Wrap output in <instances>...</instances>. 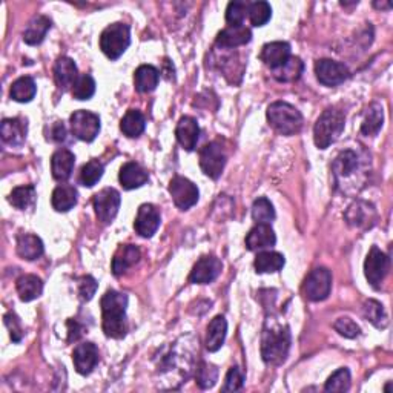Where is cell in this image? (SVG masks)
<instances>
[{
	"label": "cell",
	"instance_id": "cell-1",
	"mask_svg": "<svg viewBox=\"0 0 393 393\" xmlns=\"http://www.w3.org/2000/svg\"><path fill=\"white\" fill-rule=\"evenodd\" d=\"M102 327L106 337L120 340L128 332L126 307L128 297L117 290H108L102 298Z\"/></svg>",
	"mask_w": 393,
	"mask_h": 393
},
{
	"label": "cell",
	"instance_id": "cell-2",
	"mask_svg": "<svg viewBox=\"0 0 393 393\" xmlns=\"http://www.w3.org/2000/svg\"><path fill=\"white\" fill-rule=\"evenodd\" d=\"M290 349V332L288 326L270 324L266 326L261 337L263 361L270 366L284 363Z\"/></svg>",
	"mask_w": 393,
	"mask_h": 393
},
{
	"label": "cell",
	"instance_id": "cell-3",
	"mask_svg": "<svg viewBox=\"0 0 393 393\" xmlns=\"http://www.w3.org/2000/svg\"><path fill=\"white\" fill-rule=\"evenodd\" d=\"M346 116L337 108H327L318 117L315 128H313V140L320 149H327L332 143L340 139L344 131Z\"/></svg>",
	"mask_w": 393,
	"mask_h": 393
},
{
	"label": "cell",
	"instance_id": "cell-4",
	"mask_svg": "<svg viewBox=\"0 0 393 393\" xmlns=\"http://www.w3.org/2000/svg\"><path fill=\"white\" fill-rule=\"evenodd\" d=\"M268 121L281 135H295L303 128L302 112L286 102H275L269 106Z\"/></svg>",
	"mask_w": 393,
	"mask_h": 393
},
{
	"label": "cell",
	"instance_id": "cell-5",
	"mask_svg": "<svg viewBox=\"0 0 393 393\" xmlns=\"http://www.w3.org/2000/svg\"><path fill=\"white\" fill-rule=\"evenodd\" d=\"M131 45V30L125 24H112L100 35V49L111 60H117Z\"/></svg>",
	"mask_w": 393,
	"mask_h": 393
},
{
	"label": "cell",
	"instance_id": "cell-6",
	"mask_svg": "<svg viewBox=\"0 0 393 393\" xmlns=\"http://www.w3.org/2000/svg\"><path fill=\"white\" fill-rule=\"evenodd\" d=\"M332 274L326 268H317L306 277L303 294L311 302H323L331 294Z\"/></svg>",
	"mask_w": 393,
	"mask_h": 393
},
{
	"label": "cell",
	"instance_id": "cell-7",
	"mask_svg": "<svg viewBox=\"0 0 393 393\" xmlns=\"http://www.w3.org/2000/svg\"><path fill=\"white\" fill-rule=\"evenodd\" d=\"M226 152L218 141H211L200 151V168L212 180L223 174L226 166Z\"/></svg>",
	"mask_w": 393,
	"mask_h": 393
},
{
	"label": "cell",
	"instance_id": "cell-8",
	"mask_svg": "<svg viewBox=\"0 0 393 393\" xmlns=\"http://www.w3.org/2000/svg\"><path fill=\"white\" fill-rule=\"evenodd\" d=\"M71 131L78 140L82 141H92L100 132V117L97 114L91 111H76L73 116L69 117Z\"/></svg>",
	"mask_w": 393,
	"mask_h": 393
},
{
	"label": "cell",
	"instance_id": "cell-9",
	"mask_svg": "<svg viewBox=\"0 0 393 393\" xmlns=\"http://www.w3.org/2000/svg\"><path fill=\"white\" fill-rule=\"evenodd\" d=\"M169 194L178 209L186 211L198 202V188L184 177H174L169 183Z\"/></svg>",
	"mask_w": 393,
	"mask_h": 393
},
{
	"label": "cell",
	"instance_id": "cell-10",
	"mask_svg": "<svg viewBox=\"0 0 393 393\" xmlns=\"http://www.w3.org/2000/svg\"><path fill=\"white\" fill-rule=\"evenodd\" d=\"M121 198L119 191L114 188H105L96 194L94 197V211L97 218L102 221V223L108 225L111 221L117 217L119 209H120Z\"/></svg>",
	"mask_w": 393,
	"mask_h": 393
},
{
	"label": "cell",
	"instance_id": "cell-11",
	"mask_svg": "<svg viewBox=\"0 0 393 393\" xmlns=\"http://www.w3.org/2000/svg\"><path fill=\"white\" fill-rule=\"evenodd\" d=\"M389 266H390L389 256L381 252L376 246L372 247L366 259V263H364V274H366V278L372 288L375 289L380 288L385 275L389 272Z\"/></svg>",
	"mask_w": 393,
	"mask_h": 393
},
{
	"label": "cell",
	"instance_id": "cell-12",
	"mask_svg": "<svg viewBox=\"0 0 393 393\" xmlns=\"http://www.w3.org/2000/svg\"><path fill=\"white\" fill-rule=\"evenodd\" d=\"M315 74L318 82L324 87H338L350 77L349 69L340 62L321 59L315 63Z\"/></svg>",
	"mask_w": 393,
	"mask_h": 393
},
{
	"label": "cell",
	"instance_id": "cell-13",
	"mask_svg": "<svg viewBox=\"0 0 393 393\" xmlns=\"http://www.w3.org/2000/svg\"><path fill=\"white\" fill-rule=\"evenodd\" d=\"M160 227V212L152 204H141L134 221V229L140 237L151 238Z\"/></svg>",
	"mask_w": 393,
	"mask_h": 393
},
{
	"label": "cell",
	"instance_id": "cell-14",
	"mask_svg": "<svg viewBox=\"0 0 393 393\" xmlns=\"http://www.w3.org/2000/svg\"><path fill=\"white\" fill-rule=\"evenodd\" d=\"M221 269H223V264L217 256H203L192 268L189 280L195 284H209L221 274Z\"/></svg>",
	"mask_w": 393,
	"mask_h": 393
},
{
	"label": "cell",
	"instance_id": "cell-15",
	"mask_svg": "<svg viewBox=\"0 0 393 393\" xmlns=\"http://www.w3.org/2000/svg\"><path fill=\"white\" fill-rule=\"evenodd\" d=\"M73 363L77 374L89 375L98 363V349L94 342H82L73 352Z\"/></svg>",
	"mask_w": 393,
	"mask_h": 393
},
{
	"label": "cell",
	"instance_id": "cell-16",
	"mask_svg": "<svg viewBox=\"0 0 393 393\" xmlns=\"http://www.w3.org/2000/svg\"><path fill=\"white\" fill-rule=\"evenodd\" d=\"M344 218L352 227H370L375 225L376 211L374 204L358 200V202L349 206V209L344 213Z\"/></svg>",
	"mask_w": 393,
	"mask_h": 393
},
{
	"label": "cell",
	"instance_id": "cell-17",
	"mask_svg": "<svg viewBox=\"0 0 393 393\" xmlns=\"http://www.w3.org/2000/svg\"><path fill=\"white\" fill-rule=\"evenodd\" d=\"M26 121L22 119H5L0 125V135L6 145L12 148L22 146L26 140Z\"/></svg>",
	"mask_w": 393,
	"mask_h": 393
},
{
	"label": "cell",
	"instance_id": "cell-18",
	"mask_svg": "<svg viewBox=\"0 0 393 393\" xmlns=\"http://www.w3.org/2000/svg\"><path fill=\"white\" fill-rule=\"evenodd\" d=\"M177 140L186 151H194L200 137V126L194 117L184 116L180 119L175 130Z\"/></svg>",
	"mask_w": 393,
	"mask_h": 393
},
{
	"label": "cell",
	"instance_id": "cell-19",
	"mask_svg": "<svg viewBox=\"0 0 393 393\" xmlns=\"http://www.w3.org/2000/svg\"><path fill=\"white\" fill-rule=\"evenodd\" d=\"M261 60L270 69H277L284 65L290 57V45L286 42H270L261 49Z\"/></svg>",
	"mask_w": 393,
	"mask_h": 393
},
{
	"label": "cell",
	"instance_id": "cell-20",
	"mask_svg": "<svg viewBox=\"0 0 393 393\" xmlns=\"http://www.w3.org/2000/svg\"><path fill=\"white\" fill-rule=\"evenodd\" d=\"M277 237L270 225H256L246 237V247L249 251H264L275 246Z\"/></svg>",
	"mask_w": 393,
	"mask_h": 393
},
{
	"label": "cell",
	"instance_id": "cell-21",
	"mask_svg": "<svg viewBox=\"0 0 393 393\" xmlns=\"http://www.w3.org/2000/svg\"><path fill=\"white\" fill-rule=\"evenodd\" d=\"M251 39H252V33L245 25H243V26H227L226 30H223L218 34L216 44L220 48L231 49V48H237V46L249 44Z\"/></svg>",
	"mask_w": 393,
	"mask_h": 393
},
{
	"label": "cell",
	"instance_id": "cell-22",
	"mask_svg": "<svg viewBox=\"0 0 393 393\" xmlns=\"http://www.w3.org/2000/svg\"><path fill=\"white\" fill-rule=\"evenodd\" d=\"M141 259L140 249L134 245L120 246L112 259V274L116 277L123 275L128 269L135 266Z\"/></svg>",
	"mask_w": 393,
	"mask_h": 393
},
{
	"label": "cell",
	"instance_id": "cell-23",
	"mask_svg": "<svg viewBox=\"0 0 393 393\" xmlns=\"http://www.w3.org/2000/svg\"><path fill=\"white\" fill-rule=\"evenodd\" d=\"M76 157L69 149L62 148L53 154L51 159V171L53 177L57 182H67L74 171Z\"/></svg>",
	"mask_w": 393,
	"mask_h": 393
},
{
	"label": "cell",
	"instance_id": "cell-24",
	"mask_svg": "<svg viewBox=\"0 0 393 393\" xmlns=\"http://www.w3.org/2000/svg\"><path fill=\"white\" fill-rule=\"evenodd\" d=\"M360 169L358 155L353 151L341 152L333 161V175L337 184H341L347 178L352 177Z\"/></svg>",
	"mask_w": 393,
	"mask_h": 393
},
{
	"label": "cell",
	"instance_id": "cell-25",
	"mask_svg": "<svg viewBox=\"0 0 393 393\" xmlns=\"http://www.w3.org/2000/svg\"><path fill=\"white\" fill-rule=\"evenodd\" d=\"M148 173L145 169H143L139 163H125L123 166L120 169V175H119V180L125 189L128 191H132V189H137L141 188L143 184L148 182Z\"/></svg>",
	"mask_w": 393,
	"mask_h": 393
},
{
	"label": "cell",
	"instance_id": "cell-26",
	"mask_svg": "<svg viewBox=\"0 0 393 393\" xmlns=\"http://www.w3.org/2000/svg\"><path fill=\"white\" fill-rule=\"evenodd\" d=\"M54 78L55 83L59 85V88L62 89H69L71 87H74V83L78 78L74 60L69 59V57H60V59H57L54 65Z\"/></svg>",
	"mask_w": 393,
	"mask_h": 393
},
{
	"label": "cell",
	"instance_id": "cell-27",
	"mask_svg": "<svg viewBox=\"0 0 393 393\" xmlns=\"http://www.w3.org/2000/svg\"><path fill=\"white\" fill-rule=\"evenodd\" d=\"M17 254L20 259L34 261L44 254V243L33 234H20L17 237Z\"/></svg>",
	"mask_w": 393,
	"mask_h": 393
},
{
	"label": "cell",
	"instance_id": "cell-28",
	"mask_svg": "<svg viewBox=\"0 0 393 393\" xmlns=\"http://www.w3.org/2000/svg\"><path fill=\"white\" fill-rule=\"evenodd\" d=\"M160 80V73L159 69L154 68L152 65H141L137 68L134 74V85L135 89L141 94H146V92H152L157 85Z\"/></svg>",
	"mask_w": 393,
	"mask_h": 393
},
{
	"label": "cell",
	"instance_id": "cell-29",
	"mask_svg": "<svg viewBox=\"0 0 393 393\" xmlns=\"http://www.w3.org/2000/svg\"><path fill=\"white\" fill-rule=\"evenodd\" d=\"M16 288L20 299L25 303H30L42 295V292H44V281L35 275H22L17 280Z\"/></svg>",
	"mask_w": 393,
	"mask_h": 393
},
{
	"label": "cell",
	"instance_id": "cell-30",
	"mask_svg": "<svg viewBox=\"0 0 393 393\" xmlns=\"http://www.w3.org/2000/svg\"><path fill=\"white\" fill-rule=\"evenodd\" d=\"M53 208L57 212H68L77 204V191L71 184L57 186L51 197Z\"/></svg>",
	"mask_w": 393,
	"mask_h": 393
},
{
	"label": "cell",
	"instance_id": "cell-31",
	"mask_svg": "<svg viewBox=\"0 0 393 393\" xmlns=\"http://www.w3.org/2000/svg\"><path fill=\"white\" fill-rule=\"evenodd\" d=\"M51 28V20L46 16H35L24 33V40L28 45H40L44 42L46 33Z\"/></svg>",
	"mask_w": 393,
	"mask_h": 393
},
{
	"label": "cell",
	"instance_id": "cell-32",
	"mask_svg": "<svg viewBox=\"0 0 393 393\" xmlns=\"http://www.w3.org/2000/svg\"><path fill=\"white\" fill-rule=\"evenodd\" d=\"M226 333H227V323L225 317H216L213 318L209 327H208V337H206V349L209 352H217V350L221 349V346L225 344L226 340Z\"/></svg>",
	"mask_w": 393,
	"mask_h": 393
},
{
	"label": "cell",
	"instance_id": "cell-33",
	"mask_svg": "<svg viewBox=\"0 0 393 393\" xmlns=\"http://www.w3.org/2000/svg\"><path fill=\"white\" fill-rule=\"evenodd\" d=\"M383 121H384L383 106L380 103H372L366 111V116H364L361 125L363 135H366V137H374V135L381 131Z\"/></svg>",
	"mask_w": 393,
	"mask_h": 393
},
{
	"label": "cell",
	"instance_id": "cell-34",
	"mask_svg": "<svg viewBox=\"0 0 393 393\" xmlns=\"http://www.w3.org/2000/svg\"><path fill=\"white\" fill-rule=\"evenodd\" d=\"M284 263V255L272 251H263L256 255L254 266L259 274H274L283 269Z\"/></svg>",
	"mask_w": 393,
	"mask_h": 393
},
{
	"label": "cell",
	"instance_id": "cell-35",
	"mask_svg": "<svg viewBox=\"0 0 393 393\" xmlns=\"http://www.w3.org/2000/svg\"><path fill=\"white\" fill-rule=\"evenodd\" d=\"M146 128V119L139 110H130L120 121V130L126 137H139Z\"/></svg>",
	"mask_w": 393,
	"mask_h": 393
},
{
	"label": "cell",
	"instance_id": "cell-36",
	"mask_svg": "<svg viewBox=\"0 0 393 393\" xmlns=\"http://www.w3.org/2000/svg\"><path fill=\"white\" fill-rule=\"evenodd\" d=\"M303 71H304L303 60L299 59V57L290 55L284 65L274 69V77L278 82L290 83V82H297L298 78L302 77Z\"/></svg>",
	"mask_w": 393,
	"mask_h": 393
},
{
	"label": "cell",
	"instance_id": "cell-37",
	"mask_svg": "<svg viewBox=\"0 0 393 393\" xmlns=\"http://www.w3.org/2000/svg\"><path fill=\"white\" fill-rule=\"evenodd\" d=\"M35 92H37V87H35V82L31 77H20L16 82L12 83L11 87V98L16 100L19 103H28L35 97Z\"/></svg>",
	"mask_w": 393,
	"mask_h": 393
},
{
	"label": "cell",
	"instance_id": "cell-38",
	"mask_svg": "<svg viewBox=\"0 0 393 393\" xmlns=\"http://www.w3.org/2000/svg\"><path fill=\"white\" fill-rule=\"evenodd\" d=\"M35 198H37V194H35L34 186H19V188L12 189L10 195V203L19 211H26L31 209L35 204Z\"/></svg>",
	"mask_w": 393,
	"mask_h": 393
},
{
	"label": "cell",
	"instance_id": "cell-39",
	"mask_svg": "<svg viewBox=\"0 0 393 393\" xmlns=\"http://www.w3.org/2000/svg\"><path fill=\"white\" fill-rule=\"evenodd\" d=\"M364 317H366L372 324L378 329H384L387 326V315H385L384 312V307L381 303H378L376 299H367L366 303H364Z\"/></svg>",
	"mask_w": 393,
	"mask_h": 393
},
{
	"label": "cell",
	"instance_id": "cell-40",
	"mask_svg": "<svg viewBox=\"0 0 393 393\" xmlns=\"http://www.w3.org/2000/svg\"><path fill=\"white\" fill-rule=\"evenodd\" d=\"M252 218L259 225H270V221H274L275 209L272 203H270L266 197H260L254 202Z\"/></svg>",
	"mask_w": 393,
	"mask_h": 393
},
{
	"label": "cell",
	"instance_id": "cell-41",
	"mask_svg": "<svg viewBox=\"0 0 393 393\" xmlns=\"http://www.w3.org/2000/svg\"><path fill=\"white\" fill-rule=\"evenodd\" d=\"M103 164L98 160H91L87 164H83L80 171V183L87 186V188H92V186H96L100 182V178L103 177Z\"/></svg>",
	"mask_w": 393,
	"mask_h": 393
},
{
	"label": "cell",
	"instance_id": "cell-42",
	"mask_svg": "<svg viewBox=\"0 0 393 393\" xmlns=\"http://www.w3.org/2000/svg\"><path fill=\"white\" fill-rule=\"evenodd\" d=\"M249 19L254 26H264L272 17V8L268 2L249 3Z\"/></svg>",
	"mask_w": 393,
	"mask_h": 393
},
{
	"label": "cell",
	"instance_id": "cell-43",
	"mask_svg": "<svg viewBox=\"0 0 393 393\" xmlns=\"http://www.w3.org/2000/svg\"><path fill=\"white\" fill-rule=\"evenodd\" d=\"M96 94V80L89 74H82L73 87V96L77 100H89Z\"/></svg>",
	"mask_w": 393,
	"mask_h": 393
},
{
	"label": "cell",
	"instance_id": "cell-44",
	"mask_svg": "<svg viewBox=\"0 0 393 393\" xmlns=\"http://www.w3.org/2000/svg\"><path fill=\"white\" fill-rule=\"evenodd\" d=\"M249 14V3L246 2H231L226 10V22L229 26H243Z\"/></svg>",
	"mask_w": 393,
	"mask_h": 393
},
{
	"label": "cell",
	"instance_id": "cell-45",
	"mask_svg": "<svg viewBox=\"0 0 393 393\" xmlns=\"http://www.w3.org/2000/svg\"><path fill=\"white\" fill-rule=\"evenodd\" d=\"M350 389V372L342 367L338 369L332 376H329L326 381V392H347Z\"/></svg>",
	"mask_w": 393,
	"mask_h": 393
},
{
	"label": "cell",
	"instance_id": "cell-46",
	"mask_svg": "<svg viewBox=\"0 0 393 393\" xmlns=\"http://www.w3.org/2000/svg\"><path fill=\"white\" fill-rule=\"evenodd\" d=\"M218 378V370L216 366L208 363H202L197 369V384L202 389H211L216 385Z\"/></svg>",
	"mask_w": 393,
	"mask_h": 393
},
{
	"label": "cell",
	"instance_id": "cell-47",
	"mask_svg": "<svg viewBox=\"0 0 393 393\" xmlns=\"http://www.w3.org/2000/svg\"><path fill=\"white\" fill-rule=\"evenodd\" d=\"M333 329L344 338H355V337H358L361 332L360 326L350 318H338L333 323Z\"/></svg>",
	"mask_w": 393,
	"mask_h": 393
},
{
	"label": "cell",
	"instance_id": "cell-48",
	"mask_svg": "<svg viewBox=\"0 0 393 393\" xmlns=\"http://www.w3.org/2000/svg\"><path fill=\"white\" fill-rule=\"evenodd\" d=\"M245 384V375L240 370V367H231L229 372H227L226 380H225V385H223V392H237L243 387Z\"/></svg>",
	"mask_w": 393,
	"mask_h": 393
},
{
	"label": "cell",
	"instance_id": "cell-49",
	"mask_svg": "<svg viewBox=\"0 0 393 393\" xmlns=\"http://www.w3.org/2000/svg\"><path fill=\"white\" fill-rule=\"evenodd\" d=\"M5 326L8 327V331H10V335H11V340L14 342H20L24 338V329H22V324H20V320L19 317L16 315V313H6L5 315Z\"/></svg>",
	"mask_w": 393,
	"mask_h": 393
},
{
	"label": "cell",
	"instance_id": "cell-50",
	"mask_svg": "<svg viewBox=\"0 0 393 393\" xmlns=\"http://www.w3.org/2000/svg\"><path fill=\"white\" fill-rule=\"evenodd\" d=\"M97 290V281L91 275H85L78 280V294L83 302H89V299L96 295Z\"/></svg>",
	"mask_w": 393,
	"mask_h": 393
},
{
	"label": "cell",
	"instance_id": "cell-51",
	"mask_svg": "<svg viewBox=\"0 0 393 393\" xmlns=\"http://www.w3.org/2000/svg\"><path fill=\"white\" fill-rule=\"evenodd\" d=\"M51 139L54 141H63L67 139V130H65V125H63L62 121H57V123L53 126Z\"/></svg>",
	"mask_w": 393,
	"mask_h": 393
},
{
	"label": "cell",
	"instance_id": "cell-52",
	"mask_svg": "<svg viewBox=\"0 0 393 393\" xmlns=\"http://www.w3.org/2000/svg\"><path fill=\"white\" fill-rule=\"evenodd\" d=\"M68 331H69V341H76L82 337L83 329L77 324V321L69 320L68 321Z\"/></svg>",
	"mask_w": 393,
	"mask_h": 393
},
{
	"label": "cell",
	"instance_id": "cell-53",
	"mask_svg": "<svg viewBox=\"0 0 393 393\" xmlns=\"http://www.w3.org/2000/svg\"><path fill=\"white\" fill-rule=\"evenodd\" d=\"M376 8H385V10H389L390 8V3H375Z\"/></svg>",
	"mask_w": 393,
	"mask_h": 393
}]
</instances>
